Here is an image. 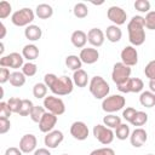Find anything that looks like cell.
<instances>
[{
	"instance_id": "cell-29",
	"label": "cell",
	"mask_w": 155,
	"mask_h": 155,
	"mask_svg": "<svg viewBox=\"0 0 155 155\" xmlns=\"http://www.w3.org/2000/svg\"><path fill=\"white\" fill-rule=\"evenodd\" d=\"M103 124H104L107 127H109V128L113 130V128L119 127L122 122H121L120 116L114 115V114H108V115H105V116L103 117Z\"/></svg>"
},
{
	"instance_id": "cell-10",
	"label": "cell",
	"mask_w": 155,
	"mask_h": 155,
	"mask_svg": "<svg viewBox=\"0 0 155 155\" xmlns=\"http://www.w3.org/2000/svg\"><path fill=\"white\" fill-rule=\"evenodd\" d=\"M107 17L109 21L113 22L114 25H122L126 23L127 13L126 11L120 6H110L107 11Z\"/></svg>"
},
{
	"instance_id": "cell-16",
	"label": "cell",
	"mask_w": 155,
	"mask_h": 155,
	"mask_svg": "<svg viewBox=\"0 0 155 155\" xmlns=\"http://www.w3.org/2000/svg\"><path fill=\"white\" fill-rule=\"evenodd\" d=\"M64 139V134L59 130H53L48 133H46L44 138V143L48 149H56Z\"/></svg>"
},
{
	"instance_id": "cell-20",
	"label": "cell",
	"mask_w": 155,
	"mask_h": 155,
	"mask_svg": "<svg viewBox=\"0 0 155 155\" xmlns=\"http://www.w3.org/2000/svg\"><path fill=\"white\" fill-rule=\"evenodd\" d=\"M70 41L71 44L76 47V48H84L86 42H87V34L84 31V30H74L71 33V36H70Z\"/></svg>"
},
{
	"instance_id": "cell-13",
	"label": "cell",
	"mask_w": 155,
	"mask_h": 155,
	"mask_svg": "<svg viewBox=\"0 0 155 155\" xmlns=\"http://www.w3.org/2000/svg\"><path fill=\"white\" fill-rule=\"evenodd\" d=\"M36 145H38V139L31 133H27L22 136V138L19 139V149L22 150L23 154H29L35 151Z\"/></svg>"
},
{
	"instance_id": "cell-24",
	"label": "cell",
	"mask_w": 155,
	"mask_h": 155,
	"mask_svg": "<svg viewBox=\"0 0 155 155\" xmlns=\"http://www.w3.org/2000/svg\"><path fill=\"white\" fill-rule=\"evenodd\" d=\"M35 15L40 19H48L53 15V8L48 4H39L35 8Z\"/></svg>"
},
{
	"instance_id": "cell-30",
	"label": "cell",
	"mask_w": 155,
	"mask_h": 155,
	"mask_svg": "<svg viewBox=\"0 0 155 155\" xmlns=\"http://www.w3.org/2000/svg\"><path fill=\"white\" fill-rule=\"evenodd\" d=\"M115 137L120 140H125L127 138H130L131 136V131H130V126L127 124H121L119 127L115 128Z\"/></svg>"
},
{
	"instance_id": "cell-27",
	"label": "cell",
	"mask_w": 155,
	"mask_h": 155,
	"mask_svg": "<svg viewBox=\"0 0 155 155\" xmlns=\"http://www.w3.org/2000/svg\"><path fill=\"white\" fill-rule=\"evenodd\" d=\"M65 65H67L70 70L76 71V70H79V69H81L82 62H81V59H80L79 56H76V54H69V56H67V58H65Z\"/></svg>"
},
{
	"instance_id": "cell-14",
	"label": "cell",
	"mask_w": 155,
	"mask_h": 155,
	"mask_svg": "<svg viewBox=\"0 0 155 155\" xmlns=\"http://www.w3.org/2000/svg\"><path fill=\"white\" fill-rule=\"evenodd\" d=\"M88 127L84 121H75L70 126V134L78 140H85L88 137Z\"/></svg>"
},
{
	"instance_id": "cell-7",
	"label": "cell",
	"mask_w": 155,
	"mask_h": 155,
	"mask_svg": "<svg viewBox=\"0 0 155 155\" xmlns=\"http://www.w3.org/2000/svg\"><path fill=\"white\" fill-rule=\"evenodd\" d=\"M44 107L46 109V111L52 113L57 116L62 115L65 113V104L64 102L56 97V96H46L44 98Z\"/></svg>"
},
{
	"instance_id": "cell-43",
	"label": "cell",
	"mask_w": 155,
	"mask_h": 155,
	"mask_svg": "<svg viewBox=\"0 0 155 155\" xmlns=\"http://www.w3.org/2000/svg\"><path fill=\"white\" fill-rule=\"evenodd\" d=\"M90 155H115L114 149L105 147V148H99V149H94L90 153Z\"/></svg>"
},
{
	"instance_id": "cell-21",
	"label": "cell",
	"mask_w": 155,
	"mask_h": 155,
	"mask_svg": "<svg viewBox=\"0 0 155 155\" xmlns=\"http://www.w3.org/2000/svg\"><path fill=\"white\" fill-rule=\"evenodd\" d=\"M24 36L29 41H38L42 36V30L36 24H30L24 29Z\"/></svg>"
},
{
	"instance_id": "cell-6",
	"label": "cell",
	"mask_w": 155,
	"mask_h": 155,
	"mask_svg": "<svg viewBox=\"0 0 155 155\" xmlns=\"http://www.w3.org/2000/svg\"><path fill=\"white\" fill-rule=\"evenodd\" d=\"M131 67H127L122 62H117L113 67L111 80L116 84V86H121L131 78Z\"/></svg>"
},
{
	"instance_id": "cell-8",
	"label": "cell",
	"mask_w": 155,
	"mask_h": 155,
	"mask_svg": "<svg viewBox=\"0 0 155 155\" xmlns=\"http://www.w3.org/2000/svg\"><path fill=\"white\" fill-rule=\"evenodd\" d=\"M92 132H93L94 138H96L99 143H102V144H104V145L110 144V143L114 140V137H115V133L113 132L111 128L107 127L105 125H101V124L93 126Z\"/></svg>"
},
{
	"instance_id": "cell-49",
	"label": "cell",
	"mask_w": 155,
	"mask_h": 155,
	"mask_svg": "<svg viewBox=\"0 0 155 155\" xmlns=\"http://www.w3.org/2000/svg\"><path fill=\"white\" fill-rule=\"evenodd\" d=\"M0 28H1V34H0V39H4L5 38V35H6V27H5V24L1 22L0 23Z\"/></svg>"
},
{
	"instance_id": "cell-12",
	"label": "cell",
	"mask_w": 155,
	"mask_h": 155,
	"mask_svg": "<svg viewBox=\"0 0 155 155\" xmlns=\"http://www.w3.org/2000/svg\"><path fill=\"white\" fill-rule=\"evenodd\" d=\"M120 57H121V62L127 67H133L138 63V52L136 47L132 45L125 46L120 53Z\"/></svg>"
},
{
	"instance_id": "cell-18",
	"label": "cell",
	"mask_w": 155,
	"mask_h": 155,
	"mask_svg": "<svg viewBox=\"0 0 155 155\" xmlns=\"http://www.w3.org/2000/svg\"><path fill=\"white\" fill-rule=\"evenodd\" d=\"M104 40H105V34L102 29L92 28L87 31V41L93 47H101L104 44Z\"/></svg>"
},
{
	"instance_id": "cell-32",
	"label": "cell",
	"mask_w": 155,
	"mask_h": 155,
	"mask_svg": "<svg viewBox=\"0 0 155 155\" xmlns=\"http://www.w3.org/2000/svg\"><path fill=\"white\" fill-rule=\"evenodd\" d=\"M73 12L76 18H85L88 15V7L84 2H78V4H75Z\"/></svg>"
},
{
	"instance_id": "cell-19",
	"label": "cell",
	"mask_w": 155,
	"mask_h": 155,
	"mask_svg": "<svg viewBox=\"0 0 155 155\" xmlns=\"http://www.w3.org/2000/svg\"><path fill=\"white\" fill-rule=\"evenodd\" d=\"M80 59L85 64H93L99 59V52L94 47H84L79 54Z\"/></svg>"
},
{
	"instance_id": "cell-53",
	"label": "cell",
	"mask_w": 155,
	"mask_h": 155,
	"mask_svg": "<svg viewBox=\"0 0 155 155\" xmlns=\"http://www.w3.org/2000/svg\"><path fill=\"white\" fill-rule=\"evenodd\" d=\"M62 155H68V154H62Z\"/></svg>"
},
{
	"instance_id": "cell-38",
	"label": "cell",
	"mask_w": 155,
	"mask_h": 155,
	"mask_svg": "<svg viewBox=\"0 0 155 155\" xmlns=\"http://www.w3.org/2000/svg\"><path fill=\"white\" fill-rule=\"evenodd\" d=\"M145 28L149 30H155V11H149L144 17Z\"/></svg>"
},
{
	"instance_id": "cell-41",
	"label": "cell",
	"mask_w": 155,
	"mask_h": 155,
	"mask_svg": "<svg viewBox=\"0 0 155 155\" xmlns=\"http://www.w3.org/2000/svg\"><path fill=\"white\" fill-rule=\"evenodd\" d=\"M144 74L149 80H154L155 79V59L150 61L145 68H144Z\"/></svg>"
},
{
	"instance_id": "cell-51",
	"label": "cell",
	"mask_w": 155,
	"mask_h": 155,
	"mask_svg": "<svg viewBox=\"0 0 155 155\" xmlns=\"http://www.w3.org/2000/svg\"><path fill=\"white\" fill-rule=\"evenodd\" d=\"M0 46H1V48H0V53L2 54V53H4V50H5V48H4V44L1 42V44H0Z\"/></svg>"
},
{
	"instance_id": "cell-1",
	"label": "cell",
	"mask_w": 155,
	"mask_h": 155,
	"mask_svg": "<svg viewBox=\"0 0 155 155\" xmlns=\"http://www.w3.org/2000/svg\"><path fill=\"white\" fill-rule=\"evenodd\" d=\"M45 85L51 90V92L56 96H67L70 94L74 90L73 79L69 76H57L56 74L48 73L44 76Z\"/></svg>"
},
{
	"instance_id": "cell-40",
	"label": "cell",
	"mask_w": 155,
	"mask_h": 155,
	"mask_svg": "<svg viewBox=\"0 0 155 155\" xmlns=\"http://www.w3.org/2000/svg\"><path fill=\"white\" fill-rule=\"evenodd\" d=\"M11 11H12V6H11L10 2H7V1H1L0 2V18L1 19L7 18L10 16Z\"/></svg>"
},
{
	"instance_id": "cell-31",
	"label": "cell",
	"mask_w": 155,
	"mask_h": 155,
	"mask_svg": "<svg viewBox=\"0 0 155 155\" xmlns=\"http://www.w3.org/2000/svg\"><path fill=\"white\" fill-rule=\"evenodd\" d=\"M47 86L45 85V82H38L34 85L33 87V96L38 99H41V98H45L46 94H47Z\"/></svg>"
},
{
	"instance_id": "cell-42",
	"label": "cell",
	"mask_w": 155,
	"mask_h": 155,
	"mask_svg": "<svg viewBox=\"0 0 155 155\" xmlns=\"http://www.w3.org/2000/svg\"><path fill=\"white\" fill-rule=\"evenodd\" d=\"M137 111L138 110H136L134 108H132V107H127L124 111H122V117L127 121V122H132V120L134 119V116H136V114H137Z\"/></svg>"
},
{
	"instance_id": "cell-9",
	"label": "cell",
	"mask_w": 155,
	"mask_h": 155,
	"mask_svg": "<svg viewBox=\"0 0 155 155\" xmlns=\"http://www.w3.org/2000/svg\"><path fill=\"white\" fill-rule=\"evenodd\" d=\"M24 57L19 54L18 52H11L6 56H2L0 58V67L2 68H12V69H19L24 65Z\"/></svg>"
},
{
	"instance_id": "cell-23",
	"label": "cell",
	"mask_w": 155,
	"mask_h": 155,
	"mask_svg": "<svg viewBox=\"0 0 155 155\" xmlns=\"http://www.w3.org/2000/svg\"><path fill=\"white\" fill-rule=\"evenodd\" d=\"M22 56L28 61V62H31V61H35L38 57H39V48L36 45L34 44H28L23 47L22 50Z\"/></svg>"
},
{
	"instance_id": "cell-33",
	"label": "cell",
	"mask_w": 155,
	"mask_h": 155,
	"mask_svg": "<svg viewBox=\"0 0 155 155\" xmlns=\"http://www.w3.org/2000/svg\"><path fill=\"white\" fill-rule=\"evenodd\" d=\"M45 113H46V109H45L44 105H34V108H33V110H31V113H30L29 116H30V119L34 122H38L39 124Z\"/></svg>"
},
{
	"instance_id": "cell-4",
	"label": "cell",
	"mask_w": 155,
	"mask_h": 155,
	"mask_svg": "<svg viewBox=\"0 0 155 155\" xmlns=\"http://www.w3.org/2000/svg\"><path fill=\"white\" fill-rule=\"evenodd\" d=\"M35 18V12L29 7H23L21 10H17L11 16V22L16 27H28L31 24V22Z\"/></svg>"
},
{
	"instance_id": "cell-39",
	"label": "cell",
	"mask_w": 155,
	"mask_h": 155,
	"mask_svg": "<svg viewBox=\"0 0 155 155\" xmlns=\"http://www.w3.org/2000/svg\"><path fill=\"white\" fill-rule=\"evenodd\" d=\"M134 8L138 11V12H142V13H148L150 11V2L148 0H136L134 1Z\"/></svg>"
},
{
	"instance_id": "cell-46",
	"label": "cell",
	"mask_w": 155,
	"mask_h": 155,
	"mask_svg": "<svg viewBox=\"0 0 155 155\" xmlns=\"http://www.w3.org/2000/svg\"><path fill=\"white\" fill-rule=\"evenodd\" d=\"M10 76H11L10 69L1 67L0 68V84H5V82L10 81Z\"/></svg>"
},
{
	"instance_id": "cell-34",
	"label": "cell",
	"mask_w": 155,
	"mask_h": 155,
	"mask_svg": "<svg viewBox=\"0 0 155 155\" xmlns=\"http://www.w3.org/2000/svg\"><path fill=\"white\" fill-rule=\"evenodd\" d=\"M36 71H38V67H36V64L33 63V62H27V63H24V65L22 67V73H23L25 76H28V78L34 76V75L36 74Z\"/></svg>"
},
{
	"instance_id": "cell-47",
	"label": "cell",
	"mask_w": 155,
	"mask_h": 155,
	"mask_svg": "<svg viewBox=\"0 0 155 155\" xmlns=\"http://www.w3.org/2000/svg\"><path fill=\"white\" fill-rule=\"evenodd\" d=\"M22 150L16 147H10L5 150V155H22Z\"/></svg>"
},
{
	"instance_id": "cell-3",
	"label": "cell",
	"mask_w": 155,
	"mask_h": 155,
	"mask_svg": "<svg viewBox=\"0 0 155 155\" xmlns=\"http://www.w3.org/2000/svg\"><path fill=\"white\" fill-rule=\"evenodd\" d=\"M88 90L96 99H104L110 92V86L102 76L96 75L90 80Z\"/></svg>"
},
{
	"instance_id": "cell-36",
	"label": "cell",
	"mask_w": 155,
	"mask_h": 155,
	"mask_svg": "<svg viewBox=\"0 0 155 155\" xmlns=\"http://www.w3.org/2000/svg\"><path fill=\"white\" fill-rule=\"evenodd\" d=\"M148 121V114L145 111H137L134 119L132 120V125L133 126H137V127H140L143 125H145Z\"/></svg>"
},
{
	"instance_id": "cell-45",
	"label": "cell",
	"mask_w": 155,
	"mask_h": 155,
	"mask_svg": "<svg viewBox=\"0 0 155 155\" xmlns=\"http://www.w3.org/2000/svg\"><path fill=\"white\" fill-rule=\"evenodd\" d=\"M11 128V121L10 119H5V117H0V133L5 134L10 131Z\"/></svg>"
},
{
	"instance_id": "cell-37",
	"label": "cell",
	"mask_w": 155,
	"mask_h": 155,
	"mask_svg": "<svg viewBox=\"0 0 155 155\" xmlns=\"http://www.w3.org/2000/svg\"><path fill=\"white\" fill-rule=\"evenodd\" d=\"M22 101L23 99L18 98V97H11L7 101V104H8V107H10V109H11L12 113H17V114L19 113V109L22 107Z\"/></svg>"
},
{
	"instance_id": "cell-44",
	"label": "cell",
	"mask_w": 155,
	"mask_h": 155,
	"mask_svg": "<svg viewBox=\"0 0 155 155\" xmlns=\"http://www.w3.org/2000/svg\"><path fill=\"white\" fill-rule=\"evenodd\" d=\"M11 114H12V111H11L7 102H0V117L8 119Z\"/></svg>"
},
{
	"instance_id": "cell-5",
	"label": "cell",
	"mask_w": 155,
	"mask_h": 155,
	"mask_svg": "<svg viewBox=\"0 0 155 155\" xmlns=\"http://www.w3.org/2000/svg\"><path fill=\"white\" fill-rule=\"evenodd\" d=\"M126 104V99L124 96L121 94H111L108 96L103 99L102 102V109L108 113V114H113L116 113L119 110H121Z\"/></svg>"
},
{
	"instance_id": "cell-15",
	"label": "cell",
	"mask_w": 155,
	"mask_h": 155,
	"mask_svg": "<svg viewBox=\"0 0 155 155\" xmlns=\"http://www.w3.org/2000/svg\"><path fill=\"white\" fill-rule=\"evenodd\" d=\"M57 115L52 114V113H48L46 111L44 114V116L41 117L40 122H39V130L42 132V133H48L51 131H53L56 124H57Z\"/></svg>"
},
{
	"instance_id": "cell-52",
	"label": "cell",
	"mask_w": 155,
	"mask_h": 155,
	"mask_svg": "<svg viewBox=\"0 0 155 155\" xmlns=\"http://www.w3.org/2000/svg\"><path fill=\"white\" fill-rule=\"evenodd\" d=\"M147 155H154V154H147Z\"/></svg>"
},
{
	"instance_id": "cell-17",
	"label": "cell",
	"mask_w": 155,
	"mask_h": 155,
	"mask_svg": "<svg viewBox=\"0 0 155 155\" xmlns=\"http://www.w3.org/2000/svg\"><path fill=\"white\" fill-rule=\"evenodd\" d=\"M148 140V133L144 128L142 127H137L134 128L132 132H131V136H130V142H131V145L134 147V148H140L145 144V142Z\"/></svg>"
},
{
	"instance_id": "cell-25",
	"label": "cell",
	"mask_w": 155,
	"mask_h": 155,
	"mask_svg": "<svg viewBox=\"0 0 155 155\" xmlns=\"http://www.w3.org/2000/svg\"><path fill=\"white\" fill-rule=\"evenodd\" d=\"M73 82L78 87H86L88 84V75L84 69H79L73 74Z\"/></svg>"
},
{
	"instance_id": "cell-50",
	"label": "cell",
	"mask_w": 155,
	"mask_h": 155,
	"mask_svg": "<svg viewBox=\"0 0 155 155\" xmlns=\"http://www.w3.org/2000/svg\"><path fill=\"white\" fill-rule=\"evenodd\" d=\"M149 88L151 92L155 93V79L154 80H149Z\"/></svg>"
},
{
	"instance_id": "cell-28",
	"label": "cell",
	"mask_w": 155,
	"mask_h": 155,
	"mask_svg": "<svg viewBox=\"0 0 155 155\" xmlns=\"http://www.w3.org/2000/svg\"><path fill=\"white\" fill-rule=\"evenodd\" d=\"M10 84L13 87H22L25 84V75L22 71H18V70L12 71L11 76H10Z\"/></svg>"
},
{
	"instance_id": "cell-22",
	"label": "cell",
	"mask_w": 155,
	"mask_h": 155,
	"mask_svg": "<svg viewBox=\"0 0 155 155\" xmlns=\"http://www.w3.org/2000/svg\"><path fill=\"white\" fill-rule=\"evenodd\" d=\"M104 34H105L107 40L110 41V42H119V41L121 40V38H122V31H121V29H120L117 25H114V24L108 25Z\"/></svg>"
},
{
	"instance_id": "cell-2",
	"label": "cell",
	"mask_w": 155,
	"mask_h": 155,
	"mask_svg": "<svg viewBox=\"0 0 155 155\" xmlns=\"http://www.w3.org/2000/svg\"><path fill=\"white\" fill-rule=\"evenodd\" d=\"M145 24H144V17L142 16H133L128 24H127V31H128V40L132 46H140L145 41Z\"/></svg>"
},
{
	"instance_id": "cell-11",
	"label": "cell",
	"mask_w": 155,
	"mask_h": 155,
	"mask_svg": "<svg viewBox=\"0 0 155 155\" xmlns=\"http://www.w3.org/2000/svg\"><path fill=\"white\" fill-rule=\"evenodd\" d=\"M144 87V82L139 78H130L124 85L117 86V90L122 93H138L142 92Z\"/></svg>"
},
{
	"instance_id": "cell-35",
	"label": "cell",
	"mask_w": 155,
	"mask_h": 155,
	"mask_svg": "<svg viewBox=\"0 0 155 155\" xmlns=\"http://www.w3.org/2000/svg\"><path fill=\"white\" fill-rule=\"evenodd\" d=\"M33 108H34V104H33V102L30 99H23L22 101V107H21L18 114L21 116H28V115H30Z\"/></svg>"
},
{
	"instance_id": "cell-26",
	"label": "cell",
	"mask_w": 155,
	"mask_h": 155,
	"mask_svg": "<svg viewBox=\"0 0 155 155\" xmlns=\"http://www.w3.org/2000/svg\"><path fill=\"white\" fill-rule=\"evenodd\" d=\"M139 103L145 108H153L155 105V93L151 91H143L139 96Z\"/></svg>"
},
{
	"instance_id": "cell-48",
	"label": "cell",
	"mask_w": 155,
	"mask_h": 155,
	"mask_svg": "<svg viewBox=\"0 0 155 155\" xmlns=\"http://www.w3.org/2000/svg\"><path fill=\"white\" fill-rule=\"evenodd\" d=\"M34 155H52L47 148H39L34 151Z\"/></svg>"
}]
</instances>
